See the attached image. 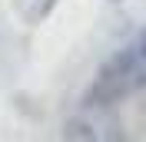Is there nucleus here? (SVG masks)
Listing matches in <instances>:
<instances>
[{"instance_id":"f257e3e1","label":"nucleus","mask_w":146,"mask_h":142,"mask_svg":"<svg viewBox=\"0 0 146 142\" xmlns=\"http://www.w3.org/2000/svg\"><path fill=\"white\" fill-rule=\"evenodd\" d=\"M136 89H146V33L133 40L126 50H119L100 70L90 89V106H113L116 99L129 96Z\"/></svg>"}]
</instances>
